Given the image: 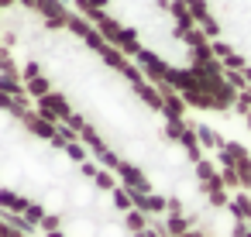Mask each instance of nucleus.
<instances>
[{"label": "nucleus", "instance_id": "nucleus-1", "mask_svg": "<svg viewBox=\"0 0 251 237\" xmlns=\"http://www.w3.org/2000/svg\"><path fill=\"white\" fill-rule=\"evenodd\" d=\"M0 83L76 138L158 237L251 234V138L196 117L69 0H0Z\"/></svg>", "mask_w": 251, "mask_h": 237}, {"label": "nucleus", "instance_id": "nucleus-2", "mask_svg": "<svg viewBox=\"0 0 251 237\" xmlns=\"http://www.w3.org/2000/svg\"><path fill=\"white\" fill-rule=\"evenodd\" d=\"M0 210L45 237H158L124 186L4 83Z\"/></svg>", "mask_w": 251, "mask_h": 237}, {"label": "nucleus", "instance_id": "nucleus-3", "mask_svg": "<svg viewBox=\"0 0 251 237\" xmlns=\"http://www.w3.org/2000/svg\"><path fill=\"white\" fill-rule=\"evenodd\" d=\"M69 4L196 117L251 138V96L210 45L189 0H69Z\"/></svg>", "mask_w": 251, "mask_h": 237}, {"label": "nucleus", "instance_id": "nucleus-4", "mask_svg": "<svg viewBox=\"0 0 251 237\" xmlns=\"http://www.w3.org/2000/svg\"><path fill=\"white\" fill-rule=\"evenodd\" d=\"M210 45L251 96V0H189Z\"/></svg>", "mask_w": 251, "mask_h": 237}, {"label": "nucleus", "instance_id": "nucleus-5", "mask_svg": "<svg viewBox=\"0 0 251 237\" xmlns=\"http://www.w3.org/2000/svg\"><path fill=\"white\" fill-rule=\"evenodd\" d=\"M0 237H45V234L35 230V227H28L25 220H18V216H11V213L0 210Z\"/></svg>", "mask_w": 251, "mask_h": 237}]
</instances>
